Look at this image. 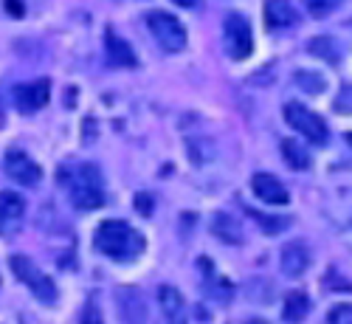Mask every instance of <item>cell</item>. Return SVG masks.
<instances>
[{"instance_id": "cell-17", "label": "cell", "mask_w": 352, "mask_h": 324, "mask_svg": "<svg viewBox=\"0 0 352 324\" xmlns=\"http://www.w3.org/2000/svg\"><path fill=\"white\" fill-rule=\"evenodd\" d=\"M212 231L217 234V237L223 240V243H231V246H240L243 243V228H240V223L234 220L231 215H214V220H212Z\"/></svg>"}, {"instance_id": "cell-26", "label": "cell", "mask_w": 352, "mask_h": 324, "mask_svg": "<svg viewBox=\"0 0 352 324\" xmlns=\"http://www.w3.org/2000/svg\"><path fill=\"white\" fill-rule=\"evenodd\" d=\"M336 110L338 113H352V87H344L341 96L336 99Z\"/></svg>"}, {"instance_id": "cell-22", "label": "cell", "mask_w": 352, "mask_h": 324, "mask_svg": "<svg viewBox=\"0 0 352 324\" xmlns=\"http://www.w3.org/2000/svg\"><path fill=\"white\" fill-rule=\"evenodd\" d=\"M302 3L313 17H327V14H333L338 9L341 0H302Z\"/></svg>"}, {"instance_id": "cell-6", "label": "cell", "mask_w": 352, "mask_h": 324, "mask_svg": "<svg viewBox=\"0 0 352 324\" xmlns=\"http://www.w3.org/2000/svg\"><path fill=\"white\" fill-rule=\"evenodd\" d=\"M285 122L296 130L299 136H305L313 144H324L327 141V125L318 113H313L310 107L299 105V102H287L285 105Z\"/></svg>"}, {"instance_id": "cell-8", "label": "cell", "mask_w": 352, "mask_h": 324, "mask_svg": "<svg viewBox=\"0 0 352 324\" xmlns=\"http://www.w3.org/2000/svg\"><path fill=\"white\" fill-rule=\"evenodd\" d=\"M51 99V82L48 79H34L14 87V105L20 113H37L48 105Z\"/></svg>"}, {"instance_id": "cell-18", "label": "cell", "mask_w": 352, "mask_h": 324, "mask_svg": "<svg viewBox=\"0 0 352 324\" xmlns=\"http://www.w3.org/2000/svg\"><path fill=\"white\" fill-rule=\"evenodd\" d=\"M282 158H285V164L293 166V169H307V166H310V153L305 150L302 144L293 141V138H285V141H282Z\"/></svg>"}, {"instance_id": "cell-11", "label": "cell", "mask_w": 352, "mask_h": 324, "mask_svg": "<svg viewBox=\"0 0 352 324\" xmlns=\"http://www.w3.org/2000/svg\"><path fill=\"white\" fill-rule=\"evenodd\" d=\"M279 265H282V274L290 277V279H299L307 268H310V251L305 243H287L282 248V257H279Z\"/></svg>"}, {"instance_id": "cell-19", "label": "cell", "mask_w": 352, "mask_h": 324, "mask_svg": "<svg viewBox=\"0 0 352 324\" xmlns=\"http://www.w3.org/2000/svg\"><path fill=\"white\" fill-rule=\"evenodd\" d=\"M310 54L321 56V60H327V63H338L341 60V43L333 40V37H316L310 40Z\"/></svg>"}, {"instance_id": "cell-14", "label": "cell", "mask_w": 352, "mask_h": 324, "mask_svg": "<svg viewBox=\"0 0 352 324\" xmlns=\"http://www.w3.org/2000/svg\"><path fill=\"white\" fill-rule=\"evenodd\" d=\"M104 48H107V60L119 68H135L138 60H135V51L130 48V43L124 37H119L116 32H107L104 34Z\"/></svg>"}, {"instance_id": "cell-2", "label": "cell", "mask_w": 352, "mask_h": 324, "mask_svg": "<svg viewBox=\"0 0 352 324\" xmlns=\"http://www.w3.org/2000/svg\"><path fill=\"white\" fill-rule=\"evenodd\" d=\"M68 195L76 209L87 212V209H99L104 203V189H102V178L96 166H79L76 172L68 175Z\"/></svg>"}, {"instance_id": "cell-9", "label": "cell", "mask_w": 352, "mask_h": 324, "mask_svg": "<svg viewBox=\"0 0 352 324\" xmlns=\"http://www.w3.org/2000/svg\"><path fill=\"white\" fill-rule=\"evenodd\" d=\"M251 189L259 200H265L271 206H285L290 200V192L285 189V184L279 178H274L271 172H256L251 178Z\"/></svg>"}, {"instance_id": "cell-20", "label": "cell", "mask_w": 352, "mask_h": 324, "mask_svg": "<svg viewBox=\"0 0 352 324\" xmlns=\"http://www.w3.org/2000/svg\"><path fill=\"white\" fill-rule=\"evenodd\" d=\"M200 271L212 279V285H206V288H209V293H214L217 299H231V282H228V279H220V277L214 274L212 259H200Z\"/></svg>"}, {"instance_id": "cell-15", "label": "cell", "mask_w": 352, "mask_h": 324, "mask_svg": "<svg viewBox=\"0 0 352 324\" xmlns=\"http://www.w3.org/2000/svg\"><path fill=\"white\" fill-rule=\"evenodd\" d=\"M265 23L268 28H287L296 23V12H293L290 0H265Z\"/></svg>"}, {"instance_id": "cell-12", "label": "cell", "mask_w": 352, "mask_h": 324, "mask_svg": "<svg viewBox=\"0 0 352 324\" xmlns=\"http://www.w3.org/2000/svg\"><path fill=\"white\" fill-rule=\"evenodd\" d=\"M116 299H119L124 324H144L146 321V307H144V296H141L138 288H119Z\"/></svg>"}, {"instance_id": "cell-16", "label": "cell", "mask_w": 352, "mask_h": 324, "mask_svg": "<svg viewBox=\"0 0 352 324\" xmlns=\"http://www.w3.org/2000/svg\"><path fill=\"white\" fill-rule=\"evenodd\" d=\"M310 313V299L305 296L302 290H293L287 293V299H285V307H282V318L287 324H302Z\"/></svg>"}, {"instance_id": "cell-7", "label": "cell", "mask_w": 352, "mask_h": 324, "mask_svg": "<svg viewBox=\"0 0 352 324\" xmlns=\"http://www.w3.org/2000/svg\"><path fill=\"white\" fill-rule=\"evenodd\" d=\"M3 169L12 181H17L20 186H34L43 178V169L34 158H28L23 150H9L3 158Z\"/></svg>"}, {"instance_id": "cell-1", "label": "cell", "mask_w": 352, "mask_h": 324, "mask_svg": "<svg viewBox=\"0 0 352 324\" xmlns=\"http://www.w3.org/2000/svg\"><path fill=\"white\" fill-rule=\"evenodd\" d=\"M94 246H96L99 254H104V257H110L116 262H133L146 248L144 234L135 231L133 226H127L124 220H104V223H99V228L94 234Z\"/></svg>"}, {"instance_id": "cell-30", "label": "cell", "mask_w": 352, "mask_h": 324, "mask_svg": "<svg viewBox=\"0 0 352 324\" xmlns=\"http://www.w3.org/2000/svg\"><path fill=\"white\" fill-rule=\"evenodd\" d=\"M349 144H352V136H349Z\"/></svg>"}, {"instance_id": "cell-25", "label": "cell", "mask_w": 352, "mask_h": 324, "mask_svg": "<svg viewBox=\"0 0 352 324\" xmlns=\"http://www.w3.org/2000/svg\"><path fill=\"white\" fill-rule=\"evenodd\" d=\"M82 324H104L102 310H99L96 302H87V305H85V310H82Z\"/></svg>"}, {"instance_id": "cell-28", "label": "cell", "mask_w": 352, "mask_h": 324, "mask_svg": "<svg viewBox=\"0 0 352 324\" xmlns=\"http://www.w3.org/2000/svg\"><path fill=\"white\" fill-rule=\"evenodd\" d=\"M172 3H178L184 9H192V6H197V0H172Z\"/></svg>"}, {"instance_id": "cell-24", "label": "cell", "mask_w": 352, "mask_h": 324, "mask_svg": "<svg viewBox=\"0 0 352 324\" xmlns=\"http://www.w3.org/2000/svg\"><path fill=\"white\" fill-rule=\"evenodd\" d=\"M327 324H352V305H336L327 313Z\"/></svg>"}, {"instance_id": "cell-3", "label": "cell", "mask_w": 352, "mask_h": 324, "mask_svg": "<svg viewBox=\"0 0 352 324\" xmlns=\"http://www.w3.org/2000/svg\"><path fill=\"white\" fill-rule=\"evenodd\" d=\"M146 28H150L155 43L169 54L186 48V25L169 12H150L146 14Z\"/></svg>"}, {"instance_id": "cell-27", "label": "cell", "mask_w": 352, "mask_h": 324, "mask_svg": "<svg viewBox=\"0 0 352 324\" xmlns=\"http://www.w3.org/2000/svg\"><path fill=\"white\" fill-rule=\"evenodd\" d=\"M6 6L12 17H23V0H6Z\"/></svg>"}, {"instance_id": "cell-23", "label": "cell", "mask_w": 352, "mask_h": 324, "mask_svg": "<svg viewBox=\"0 0 352 324\" xmlns=\"http://www.w3.org/2000/svg\"><path fill=\"white\" fill-rule=\"evenodd\" d=\"M251 215V220L256 223V226H262V231H271V234H276V231H282L285 226H287V220H268L265 215H259V212H248Z\"/></svg>"}, {"instance_id": "cell-5", "label": "cell", "mask_w": 352, "mask_h": 324, "mask_svg": "<svg viewBox=\"0 0 352 324\" xmlns=\"http://www.w3.org/2000/svg\"><path fill=\"white\" fill-rule=\"evenodd\" d=\"M223 40H226V54L234 63H243L254 51V34H251V23L240 14L231 12L223 23Z\"/></svg>"}, {"instance_id": "cell-29", "label": "cell", "mask_w": 352, "mask_h": 324, "mask_svg": "<svg viewBox=\"0 0 352 324\" xmlns=\"http://www.w3.org/2000/svg\"><path fill=\"white\" fill-rule=\"evenodd\" d=\"M248 324H265V321H262V318H254V321H248Z\"/></svg>"}, {"instance_id": "cell-4", "label": "cell", "mask_w": 352, "mask_h": 324, "mask_svg": "<svg viewBox=\"0 0 352 324\" xmlns=\"http://www.w3.org/2000/svg\"><path fill=\"white\" fill-rule=\"evenodd\" d=\"M9 265H12L14 277H17L28 290H32L40 302H45V305H54V302H56V285H54V279L45 277L28 257L14 254V257L9 259Z\"/></svg>"}, {"instance_id": "cell-13", "label": "cell", "mask_w": 352, "mask_h": 324, "mask_svg": "<svg viewBox=\"0 0 352 324\" xmlns=\"http://www.w3.org/2000/svg\"><path fill=\"white\" fill-rule=\"evenodd\" d=\"M158 305H161V313L166 318V324H186V305H184V296L172 285H161L158 290Z\"/></svg>"}, {"instance_id": "cell-10", "label": "cell", "mask_w": 352, "mask_h": 324, "mask_svg": "<svg viewBox=\"0 0 352 324\" xmlns=\"http://www.w3.org/2000/svg\"><path fill=\"white\" fill-rule=\"evenodd\" d=\"M25 215V200L17 192H0V234H14Z\"/></svg>"}, {"instance_id": "cell-21", "label": "cell", "mask_w": 352, "mask_h": 324, "mask_svg": "<svg viewBox=\"0 0 352 324\" xmlns=\"http://www.w3.org/2000/svg\"><path fill=\"white\" fill-rule=\"evenodd\" d=\"M296 85L302 87V91H307V94H321L327 87V82H324V76L321 74H316V71H296Z\"/></svg>"}]
</instances>
